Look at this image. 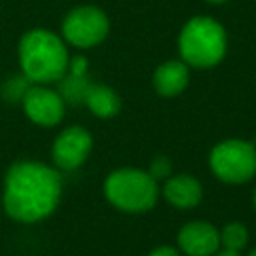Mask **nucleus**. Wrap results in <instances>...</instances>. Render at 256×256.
I'll return each instance as SVG.
<instances>
[{"label": "nucleus", "instance_id": "f257e3e1", "mask_svg": "<svg viewBox=\"0 0 256 256\" xmlns=\"http://www.w3.org/2000/svg\"><path fill=\"white\" fill-rule=\"evenodd\" d=\"M62 196V174L58 168L38 162H14L2 186V208L6 214L22 224H34L48 218Z\"/></svg>", "mask_w": 256, "mask_h": 256}, {"label": "nucleus", "instance_id": "f03ea898", "mask_svg": "<svg viewBox=\"0 0 256 256\" xmlns=\"http://www.w3.org/2000/svg\"><path fill=\"white\" fill-rule=\"evenodd\" d=\"M18 66L30 84L60 82L70 68L68 44L52 30L32 28L18 42Z\"/></svg>", "mask_w": 256, "mask_h": 256}, {"label": "nucleus", "instance_id": "7ed1b4c3", "mask_svg": "<svg viewBox=\"0 0 256 256\" xmlns=\"http://www.w3.org/2000/svg\"><path fill=\"white\" fill-rule=\"evenodd\" d=\"M226 48V30L212 16L190 18L178 34L180 60L192 68H214L224 60Z\"/></svg>", "mask_w": 256, "mask_h": 256}, {"label": "nucleus", "instance_id": "20e7f679", "mask_svg": "<svg viewBox=\"0 0 256 256\" xmlns=\"http://www.w3.org/2000/svg\"><path fill=\"white\" fill-rule=\"evenodd\" d=\"M106 200L128 214H142L156 206L160 196L158 180L152 178L148 170L140 168H116L104 180Z\"/></svg>", "mask_w": 256, "mask_h": 256}, {"label": "nucleus", "instance_id": "39448f33", "mask_svg": "<svg viewBox=\"0 0 256 256\" xmlns=\"http://www.w3.org/2000/svg\"><path fill=\"white\" fill-rule=\"evenodd\" d=\"M208 166L224 184H246L256 176V146L242 138H226L212 146Z\"/></svg>", "mask_w": 256, "mask_h": 256}, {"label": "nucleus", "instance_id": "423d86ee", "mask_svg": "<svg viewBox=\"0 0 256 256\" xmlns=\"http://www.w3.org/2000/svg\"><path fill=\"white\" fill-rule=\"evenodd\" d=\"M110 32L106 12L92 4L72 8L62 20V40L68 46L86 50L102 44Z\"/></svg>", "mask_w": 256, "mask_h": 256}, {"label": "nucleus", "instance_id": "0eeeda50", "mask_svg": "<svg viewBox=\"0 0 256 256\" xmlns=\"http://www.w3.org/2000/svg\"><path fill=\"white\" fill-rule=\"evenodd\" d=\"M20 102L28 120L42 128H52L60 124L66 112L64 98L58 90L48 88V84H28Z\"/></svg>", "mask_w": 256, "mask_h": 256}, {"label": "nucleus", "instance_id": "6e6552de", "mask_svg": "<svg viewBox=\"0 0 256 256\" xmlns=\"http://www.w3.org/2000/svg\"><path fill=\"white\" fill-rule=\"evenodd\" d=\"M90 150L92 134L84 126H68L52 142V166L60 172H72L84 164Z\"/></svg>", "mask_w": 256, "mask_h": 256}, {"label": "nucleus", "instance_id": "1a4fd4ad", "mask_svg": "<svg viewBox=\"0 0 256 256\" xmlns=\"http://www.w3.org/2000/svg\"><path fill=\"white\" fill-rule=\"evenodd\" d=\"M176 248L184 256H212L220 250L218 228L204 220H192L180 226Z\"/></svg>", "mask_w": 256, "mask_h": 256}, {"label": "nucleus", "instance_id": "9d476101", "mask_svg": "<svg viewBox=\"0 0 256 256\" xmlns=\"http://www.w3.org/2000/svg\"><path fill=\"white\" fill-rule=\"evenodd\" d=\"M160 194L174 208L190 210L200 204L204 190H202V184L198 178H194L190 174H176V176H168L162 182Z\"/></svg>", "mask_w": 256, "mask_h": 256}, {"label": "nucleus", "instance_id": "9b49d317", "mask_svg": "<svg viewBox=\"0 0 256 256\" xmlns=\"http://www.w3.org/2000/svg\"><path fill=\"white\" fill-rule=\"evenodd\" d=\"M190 82V66L184 64L182 60H166L162 62L152 76V86L154 90L164 96V98H172L178 96L186 90Z\"/></svg>", "mask_w": 256, "mask_h": 256}, {"label": "nucleus", "instance_id": "f8f14e48", "mask_svg": "<svg viewBox=\"0 0 256 256\" xmlns=\"http://www.w3.org/2000/svg\"><path fill=\"white\" fill-rule=\"evenodd\" d=\"M82 104H86L88 110L98 118H112L120 112L122 106L116 90L108 84H98V82H90Z\"/></svg>", "mask_w": 256, "mask_h": 256}, {"label": "nucleus", "instance_id": "ddd939ff", "mask_svg": "<svg viewBox=\"0 0 256 256\" xmlns=\"http://www.w3.org/2000/svg\"><path fill=\"white\" fill-rule=\"evenodd\" d=\"M218 234H220L222 250L242 252L248 244V228L242 222H228V224H224V228L218 230Z\"/></svg>", "mask_w": 256, "mask_h": 256}, {"label": "nucleus", "instance_id": "4468645a", "mask_svg": "<svg viewBox=\"0 0 256 256\" xmlns=\"http://www.w3.org/2000/svg\"><path fill=\"white\" fill-rule=\"evenodd\" d=\"M172 164H170V160L166 158V156H156L154 160H152V164H150V174H152V178L154 180H166L168 176H170V168Z\"/></svg>", "mask_w": 256, "mask_h": 256}, {"label": "nucleus", "instance_id": "2eb2a0df", "mask_svg": "<svg viewBox=\"0 0 256 256\" xmlns=\"http://www.w3.org/2000/svg\"><path fill=\"white\" fill-rule=\"evenodd\" d=\"M148 256H182V252L178 248H174V246L162 244V246H156L152 252H148Z\"/></svg>", "mask_w": 256, "mask_h": 256}, {"label": "nucleus", "instance_id": "dca6fc26", "mask_svg": "<svg viewBox=\"0 0 256 256\" xmlns=\"http://www.w3.org/2000/svg\"><path fill=\"white\" fill-rule=\"evenodd\" d=\"M212 256H242V252H232V250H218L216 254H212Z\"/></svg>", "mask_w": 256, "mask_h": 256}, {"label": "nucleus", "instance_id": "f3484780", "mask_svg": "<svg viewBox=\"0 0 256 256\" xmlns=\"http://www.w3.org/2000/svg\"><path fill=\"white\" fill-rule=\"evenodd\" d=\"M206 2H210V4H222V2H226V0H206Z\"/></svg>", "mask_w": 256, "mask_h": 256}, {"label": "nucleus", "instance_id": "a211bd4d", "mask_svg": "<svg viewBox=\"0 0 256 256\" xmlns=\"http://www.w3.org/2000/svg\"><path fill=\"white\" fill-rule=\"evenodd\" d=\"M248 256H256V246H254V248H252V250L248 252Z\"/></svg>", "mask_w": 256, "mask_h": 256}, {"label": "nucleus", "instance_id": "6ab92c4d", "mask_svg": "<svg viewBox=\"0 0 256 256\" xmlns=\"http://www.w3.org/2000/svg\"><path fill=\"white\" fill-rule=\"evenodd\" d=\"M254 208H256V188H254Z\"/></svg>", "mask_w": 256, "mask_h": 256}, {"label": "nucleus", "instance_id": "aec40b11", "mask_svg": "<svg viewBox=\"0 0 256 256\" xmlns=\"http://www.w3.org/2000/svg\"><path fill=\"white\" fill-rule=\"evenodd\" d=\"M0 206H2V202H0Z\"/></svg>", "mask_w": 256, "mask_h": 256}]
</instances>
